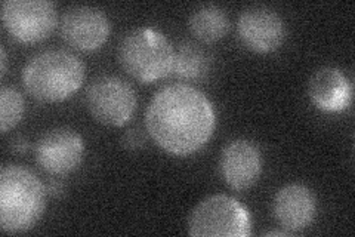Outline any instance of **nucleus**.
<instances>
[{
  "instance_id": "f257e3e1",
  "label": "nucleus",
  "mask_w": 355,
  "mask_h": 237,
  "mask_svg": "<svg viewBox=\"0 0 355 237\" xmlns=\"http://www.w3.org/2000/svg\"><path fill=\"white\" fill-rule=\"evenodd\" d=\"M154 142L173 156H190L209 142L216 128V110L205 92L172 83L154 94L146 111Z\"/></svg>"
},
{
  "instance_id": "f03ea898",
  "label": "nucleus",
  "mask_w": 355,
  "mask_h": 237,
  "mask_svg": "<svg viewBox=\"0 0 355 237\" xmlns=\"http://www.w3.org/2000/svg\"><path fill=\"white\" fill-rule=\"evenodd\" d=\"M85 77V63L64 49L36 54L22 70V83L27 92L42 103H60L70 98L82 88Z\"/></svg>"
},
{
  "instance_id": "7ed1b4c3",
  "label": "nucleus",
  "mask_w": 355,
  "mask_h": 237,
  "mask_svg": "<svg viewBox=\"0 0 355 237\" xmlns=\"http://www.w3.org/2000/svg\"><path fill=\"white\" fill-rule=\"evenodd\" d=\"M46 188L30 169L6 165L0 172V227L6 233H26L42 218Z\"/></svg>"
},
{
  "instance_id": "20e7f679",
  "label": "nucleus",
  "mask_w": 355,
  "mask_h": 237,
  "mask_svg": "<svg viewBox=\"0 0 355 237\" xmlns=\"http://www.w3.org/2000/svg\"><path fill=\"white\" fill-rule=\"evenodd\" d=\"M173 44L164 33L153 27H139L129 31L119 47L121 67L144 83L169 76L173 69Z\"/></svg>"
},
{
  "instance_id": "39448f33",
  "label": "nucleus",
  "mask_w": 355,
  "mask_h": 237,
  "mask_svg": "<svg viewBox=\"0 0 355 237\" xmlns=\"http://www.w3.org/2000/svg\"><path fill=\"white\" fill-rule=\"evenodd\" d=\"M188 234L193 237L250 236V212L231 196H209L193 209L190 218H188Z\"/></svg>"
},
{
  "instance_id": "423d86ee",
  "label": "nucleus",
  "mask_w": 355,
  "mask_h": 237,
  "mask_svg": "<svg viewBox=\"0 0 355 237\" xmlns=\"http://www.w3.org/2000/svg\"><path fill=\"white\" fill-rule=\"evenodd\" d=\"M86 104L96 122L119 128L126 125L135 115L137 94L125 79L101 76L87 88Z\"/></svg>"
},
{
  "instance_id": "0eeeda50",
  "label": "nucleus",
  "mask_w": 355,
  "mask_h": 237,
  "mask_svg": "<svg viewBox=\"0 0 355 237\" xmlns=\"http://www.w3.org/2000/svg\"><path fill=\"white\" fill-rule=\"evenodd\" d=\"M57 8L49 0H5L2 21L17 42L37 43L48 39L57 27Z\"/></svg>"
},
{
  "instance_id": "6e6552de",
  "label": "nucleus",
  "mask_w": 355,
  "mask_h": 237,
  "mask_svg": "<svg viewBox=\"0 0 355 237\" xmlns=\"http://www.w3.org/2000/svg\"><path fill=\"white\" fill-rule=\"evenodd\" d=\"M110 33L111 22L107 14L95 6H71L61 17L62 39L77 51L99 49L110 38Z\"/></svg>"
},
{
  "instance_id": "1a4fd4ad",
  "label": "nucleus",
  "mask_w": 355,
  "mask_h": 237,
  "mask_svg": "<svg viewBox=\"0 0 355 237\" xmlns=\"http://www.w3.org/2000/svg\"><path fill=\"white\" fill-rule=\"evenodd\" d=\"M85 156V141L70 128L46 132L36 145V159L43 171L51 175H67L80 166Z\"/></svg>"
},
{
  "instance_id": "9d476101",
  "label": "nucleus",
  "mask_w": 355,
  "mask_h": 237,
  "mask_svg": "<svg viewBox=\"0 0 355 237\" xmlns=\"http://www.w3.org/2000/svg\"><path fill=\"white\" fill-rule=\"evenodd\" d=\"M239 36L244 47L258 54L279 49L286 39L283 18L268 6H250L239 17Z\"/></svg>"
},
{
  "instance_id": "9b49d317",
  "label": "nucleus",
  "mask_w": 355,
  "mask_h": 237,
  "mask_svg": "<svg viewBox=\"0 0 355 237\" xmlns=\"http://www.w3.org/2000/svg\"><path fill=\"white\" fill-rule=\"evenodd\" d=\"M263 161L259 147L250 140H232L219 157V172L224 183L236 191H244L258 181Z\"/></svg>"
},
{
  "instance_id": "f8f14e48",
  "label": "nucleus",
  "mask_w": 355,
  "mask_h": 237,
  "mask_svg": "<svg viewBox=\"0 0 355 237\" xmlns=\"http://www.w3.org/2000/svg\"><path fill=\"white\" fill-rule=\"evenodd\" d=\"M274 217L288 234L299 233L313 224L317 200L313 190L304 184H287L274 197Z\"/></svg>"
},
{
  "instance_id": "ddd939ff",
  "label": "nucleus",
  "mask_w": 355,
  "mask_h": 237,
  "mask_svg": "<svg viewBox=\"0 0 355 237\" xmlns=\"http://www.w3.org/2000/svg\"><path fill=\"white\" fill-rule=\"evenodd\" d=\"M308 95L324 113H339L352 103V83L338 67H323L309 79Z\"/></svg>"
},
{
  "instance_id": "4468645a",
  "label": "nucleus",
  "mask_w": 355,
  "mask_h": 237,
  "mask_svg": "<svg viewBox=\"0 0 355 237\" xmlns=\"http://www.w3.org/2000/svg\"><path fill=\"white\" fill-rule=\"evenodd\" d=\"M188 24L198 40L212 43L227 35L230 30V18L222 8L216 5H205L194 10Z\"/></svg>"
},
{
  "instance_id": "2eb2a0df",
  "label": "nucleus",
  "mask_w": 355,
  "mask_h": 237,
  "mask_svg": "<svg viewBox=\"0 0 355 237\" xmlns=\"http://www.w3.org/2000/svg\"><path fill=\"white\" fill-rule=\"evenodd\" d=\"M210 67V56L194 43H182L175 52L173 74L188 81L202 79Z\"/></svg>"
},
{
  "instance_id": "dca6fc26",
  "label": "nucleus",
  "mask_w": 355,
  "mask_h": 237,
  "mask_svg": "<svg viewBox=\"0 0 355 237\" xmlns=\"http://www.w3.org/2000/svg\"><path fill=\"white\" fill-rule=\"evenodd\" d=\"M26 103L15 88L3 86L0 89V131L6 133L15 128L24 116Z\"/></svg>"
},
{
  "instance_id": "f3484780",
  "label": "nucleus",
  "mask_w": 355,
  "mask_h": 237,
  "mask_svg": "<svg viewBox=\"0 0 355 237\" xmlns=\"http://www.w3.org/2000/svg\"><path fill=\"white\" fill-rule=\"evenodd\" d=\"M123 142L128 149H139L146 142V137L139 132V129H132L125 135Z\"/></svg>"
},
{
  "instance_id": "a211bd4d",
  "label": "nucleus",
  "mask_w": 355,
  "mask_h": 237,
  "mask_svg": "<svg viewBox=\"0 0 355 237\" xmlns=\"http://www.w3.org/2000/svg\"><path fill=\"white\" fill-rule=\"evenodd\" d=\"M46 191L49 195L58 197L64 193V184L61 181H58V179H52V181H49V184H48Z\"/></svg>"
},
{
  "instance_id": "6ab92c4d",
  "label": "nucleus",
  "mask_w": 355,
  "mask_h": 237,
  "mask_svg": "<svg viewBox=\"0 0 355 237\" xmlns=\"http://www.w3.org/2000/svg\"><path fill=\"white\" fill-rule=\"evenodd\" d=\"M10 149H12L15 153H24L28 149V141L22 137H18L10 144Z\"/></svg>"
},
{
  "instance_id": "aec40b11",
  "label": "nucleus",
  "mask_w": 355,
  "mask_h": 237,
  "mask_svg": "<svg viewBox=\"0 0 355 237\" xmlns=\"http://www.w3.org/2000/svg\"><path fill=\"white\" fill-rule=\"evenodd\" d=\"M0 54H2V58H0V61H2V69H0V76L5 77L6 70H8V55H6V49L3 47L0 48Z\"/></svg>"
},
{
  "instance_id": "412c9836",
  "label": "nucleus",
  "mask_w": 355,
  "mask_h": 237,
  "mask_svg": "<svg viewBox=\"0 0 355 237\" xmlns=\"http://www.w3.org/2000/svg\"><path fill=\"white\" fill-rule=\"evenodd\" d=\"M263 236L270 237V236H282V237H286L288 236V233L286 230H271V231H266Z\"/></svg>"
}]
</instances>
